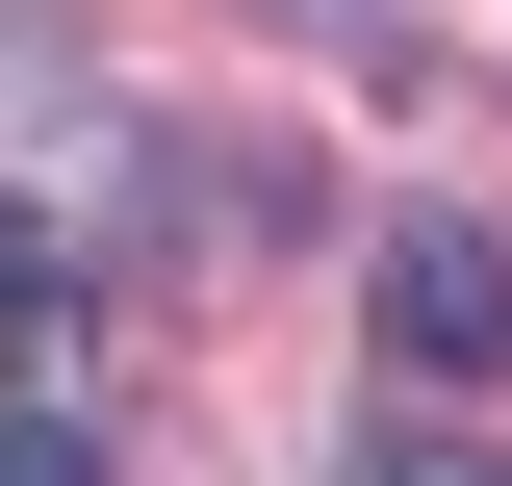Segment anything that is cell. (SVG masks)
Here are the masks:
<instances>
[{
    "label": "cell",
    "mask_w": 512,
    "mask_h": 486,
    "mask_svg": "<svg viewBox=\"0 0 512 486\" xmlns=\"http://www.w3.org/2000/svg\"><path fill=\"white\" fill-rule=\"evenodd\" d=\"M359 333H384V384H410V410H487V359H512V231L410 205V231L359 256Z\"/></svg>",
    "instance_id": "6da1fadb"
},
{
    "label": "cell",
    "mask_w": 512,
    "mask_h": 486,
    "mask_svg": "<svg viewBox=\"0 0 512 486\" xmlns=\"http://www.w3.org/2000/svg\"><path fill=\"white\" fill-rule=\"evenodd\" d=\"M77 359V256H52V205H0V384H52Z\"/></svg>",
    "instance_id": "7a4b0ae2"
},
{
    "label": "cell",
    "mask_w": 512,
    "mask_h": 486,
    "mask_svg": "<svg viewBox=\"0 0 512 486\" xmlns=\"http://www.w3.org/2000/svg\"><path fill=\"white\" fill-rule=\"evenodd\" d=\"M359 486H512V461H487V435H384Z\"/></svg>",
    "instance_id": "3957f363"
},
{
    "label": "cell",
    "mask_w": 512,
    "mask_h": 486,
    "mask_svg": "<svg viewBox=\"0 0 512 486\" xmlns=\"http://www.w3.org/2000/svg\"><path fill=\"white\" fill-rule=\"evenodd\" d=\"M0 486H77V435H52V384H26V435H0Z\"/></svg>",
    "instance_id": "277c9868"
},
{
    "label": "cell",
    "mask_w": 512,
    "mask_h": 486,
    "mask_svg": "<svg viewBox=\"0 0 512 486\" xmlns=\"http://www.w3.org/2000/svg\"><path fill=\"white\" fill-rule=\"evenodd\" d=\"M308 26H359V52H384V0H308Z\"/></svg>",
    "instance_id": "5b68a950"
}]
</instances>
